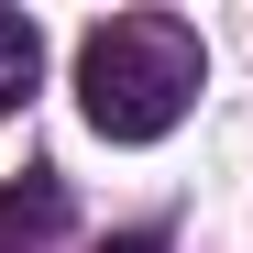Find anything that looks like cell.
<instances>
[{
    "label": "cell",
    "instance_id": "6da1fadb",
    "mask_svg": "<svg viewBox=\"0 0 253 253\" xmlns=\"http://www.w3.org/2000/svg\"><path fill=\"white\" fill-rule=\"evenodd\" d=\"M198 33L165 22V11H121L77 44V110H88L99 143H165L198 99Z\"/></svg>",
    "mask_w": 253,
    "mask_h": 253
},
{
    "label": "cell",
    "instance_id": "7a4b0ae2",
    "mask_svg": "<svg viewBox=\"0 0 253 253\" xmlns=\"http://www.w3.org/2000/svg\"><path fill=\"white\" fill-rule=\"evenodd\" d=\"M55 231H66V176L33 165V176L0 187V253H33V242H55Z\"/></svg>",
    "mask_w": 253,
    "mask_h": 253
},
{
    "label": "cell",
    "instance_id": "3957f363",
    "mask_svg": "<svg viewBox=\"0 0 253 253\" xmlns=\"http://www.w3.org/2000/svg\"><path fill=\"white\" fill-rule=\"evenodd\" d=\"M33 77H44V33H33L22 11H0V110H22Z\"/></svg>",
    "mask_w": 253,
    "mask_h": 253
},
{
    "label": "cell",
    "instance_id": "277c9868",
    "mask_svg": "<svg viewBox=\"0 0 253 253\" xmlns=\"http://www.w3.org/2000/svg\"><path fill=\"white\" fill-rule=\"evenodd\" d=\"M99 253H165V231H121V242H99Z\"/></svg>",
    "mask_w": 253,
    "mask_h": 253
}]
</instances>
